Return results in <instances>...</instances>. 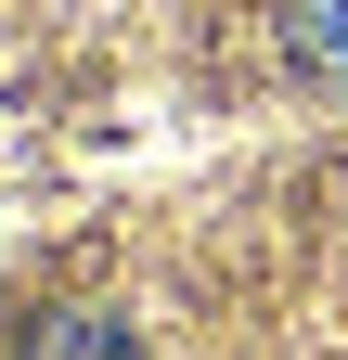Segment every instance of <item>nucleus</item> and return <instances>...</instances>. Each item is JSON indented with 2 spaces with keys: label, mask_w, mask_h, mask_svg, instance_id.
<instances>
[{
  "label": "nucleus",
  "mask_w": 348,
  "mask_h": 360,
  "mask_svg": "<svg viewBox=\"0 0 348 360\" xmlns=\"http://www.w3.org/2000/svg\"><path fill=\"white\" fill-rule=\"evenodd\" d=\"M284 52H297V77L348 90V0H284Z\"/></svg>",
  "instance_id": "f257e3e1"
},
{
  "label": "nucleus",
  "mask_w": 348,
  "mask_h": 360,
  "mask_svg": "<svg viewBox=\"0 0 348 360\" xmlns=\"http://www.w3.org/2000/svg\"><path fill=\"white\" fill-rule=\"evenodd\" d=\"M39 360H129V335H116V322H65Z\"/></svg>",
  "instance_id": "f03ea898"
}]
</instances>
